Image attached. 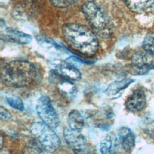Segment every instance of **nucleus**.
I'll return each instance as SVG.
<instances>
[{
    "instance_id": "f257e3e1",
    "label": "nucleus",
    "mask_w": 154,
    "mask_h": 154,
    "mask_svg": "<svg viewBox=\"0 0 154 154\" xmlns=\"http://www.w3.org/2000/svg\"><path fill=\"white\" fill-rule=\"evenodd\" d=\"M62 36L67 45L76 52L86 57L94 55L99 47L97 38L87 26L69 23L62 27Z\"/></svg>"
},
{
    "instance_id": "f03ea898",
    "label": "nucleus",
    "mask_w": 154,
    "mask_h": 154,
    "mask_svg": "<svg viewBox=\"0 0 154 154\" xmlns=\"http://www.w3.org/2000/svg\"><path fill=\"white\" fill-rule=\"evenodd\" d=\"M37 76L36 67L27 61H11L4 64L1 69V81L8 87L19 88L28 86Z\"/></svg>"
},
{
    "instance_id": "7ed1b4c3",
    "label": "nucleus",
    "mask_w": 154,
    "mask_h": 154,
    "mask_svg": "<svg viewBox=\"0 0 154 154\" xmlns=\"http://www.w3.org/2000/svg\"><path fill=\"white\" fill-rule=\"evenodd\" d=\"M82 13L94 33L103 38L113 34V24L105 10L96 2L88 1L82 7Z\"/></svg>"
},
{
    "instance_id": "20e7f679",
    "label": "nucleus",
    "mask_w": 154,
    "mask_h": 154,
    "mask_svg": "<svg viewBox=\"0 0 154 154\" xmlns=\"http://www.w3.org/2000/svg\"><path fill=\"white\" fill-rule=\"evenodd\" d=\"M30 131L37 143L46 152H54L60 148L61 142L59 137L53 128L42 122L32 123Z\"/></svg>"
},
{
    "instance_id": "39448f33",
    "label": "nucleus",
    "mask_w": 154,
    "mask_h": 154,
    "mask_svg": "<svg viewBox=\"0 0 154 154\" xmlns=\"http://www.w3.org/2000/svg\"><path fill=\"white\" fill-rule=\"evenodd\" d=\"M36 111L42 122L46 125L53 129L59 126L60 122L59 116L49 97L42 96L38 99L36 105Z\"/></svg>"
},
{
    "instance_id": "423d86ee",
    "label": "nucleus",
    "mask_w": 154,
    "mask_h": 154,
    "mask_svg": "<svg viewBox=\"0 0 154 154\" xmlns=\"http://www.w3.org/2000/svg\"><path fill=\"white\" fill-rule=\"evenodd\" d=\"M63 134L66 144L75 154H90L88 143L79 132L65 128Z\"/></svg>"
},
{
    "instance_id": "0eeeda50",
    "label": "nucleus",
    "mask_w": 154,
    "mask_h": 154,
    "mask_svg": "<svg viewBox=\"0 0 154 154\" xmlns=\"http://www.w3.org/2000/svg\"><path fill=\"white\" fill-rule=\"evenodd\" d=\"M125 106L128 110L132 112L142 111L146 105V97L141 89H135L128 96L125 101Z\"/></svg>"
},
{
    "instance_id": "6e6552de",
    "label": "nucleus",
    "mask_w": 154,
    "mask_h": 154,
    "mask_svg": "<svg viewBox=\"0 0 154 154\" xmlns=\"http://www.w3.org/2000/svg\"><path fill=\"white\" fill-rule=\"evenodd\" d=\"M56 73L63 78L72 81H79L81 74L78 68L69 64L67 62H58L55 66Z\"/></svg>"
},
{
    "instance_id": "1a4fd4ad",
    "label": "nucleus",
    "mask_w": 154,
    "mask_h": 154,
    "mask_svg": "<svg viewBox=\"0 0 154 154\" xmlns=\"http://www.w3.org/2000/svg\"><path fill=\"white\" fill-rule=\"evenodd\" d=\"M117 138L122 147L126 152H131L134 148L135 135L129 128H120L117 132Z\"/></svg>"
},
{
    "instance_id": "9d476101",
    "label": "nucleus",
    "mask_w": 154,
    "mask_h": 154,
    "mask_svg": "<svg viewBox=\"0 0 154 154\" xmlns=\"http://www.w3.org/2000/svg\"><path fill=\"white\" fill-rule=\"evenodd\" d=\"M134 80L132 79H123L120 81H114L110 84L105 90V94L112 99L117 98L125 90Z\"/></svg>"
},
{
    "instance_id": "9b49d317",
    "label": "nucleus",
    "mask_w": 154,
    "mask_h": 154,
    "mask_svg": "<svg viewBox=\"0 0 154 154\" xmlns=\"http://www.w3.org/2000/svg\"><path fill=\"white\" fill-rule=\"evenodd\" d=\"M128 7L137 12H149L154 10V0H123Z\"/></svg>"
},
{
    "instance_id": "f8f14e48",
    "label": "nucleus",
    "mask_w": 154,
    "mask_h": 154,
    "mask_svg": "<svg viewBox=\"0 0 154 154\" xmlns=\"http://www.w3.org/2000/svg\"><path fill=\"white\" fill-rule=\"evenodd\" d=\"M67 123L69 129L76 132H80L84 126V117L76 109H73L69 113Z\"/></svg>"
},
{
    "instance_id": "ddd939ff",
    "label": "nucleus",
    "mask_w": 154,
    "mask_h": 154,
    "mask_svg": "<svg viewBox=\"0 0 154 154\" xmlns=\"http://www.w3.org/2000/svg\"><path fill=\"white\" fill-rule=\"evenodd\" d=\"M5 34L8 39L17 43L27 44L32 40L31 35L16 29L7 28L5 29Z\"/></svg>"
},
{
    "instance_id": "4468645a",
    "label": "nucleus",
    "mask_w": 154,
    "mask_h": 154,
    "mask_svg": "<svg viewBox=\"0 0 154 154\" xmlns=\"http://www.w3.org/2000/svg\"><path fill=\"white\" fill-rule=\"evenodd\" d=\"M149 55H151L146 52L135 53L131 58L132 66L138 70H144L146 68H149L152 64V60Z\"/></svg>"
},
{
    "instance_id": "2eb2a0df",
    "label": "nucleus",
    "mask_w": 154,
    "mask_h": 154,
    "mask_svg": "<svg viewBox=\"0 0 154 154\" xmlns=\"http://www.w3.org/2000/svg\"><path fill=\"white\" fill-rule=\"evenodd\" d=\"M59 92L67 98L74 97L77 93V88L73 81L63 78L57 84Z\"/></svg>"
},
{
    "instance_id": "dca6fc26",
    "label": "nucleus",
    "mask_w": 154,
    "mask_h": 154,
    "mask_svg": "<svg viewBox=\"0 0 154 154\" xmlns=\"http://www.w3.org/2000/svg\"><path fill=\"white\" fill-rule=\"evenodd\" d=\"M114 143L111 137H106L100 141L96 146L97 154H111L114 150Z\"/></svg>"
},
{
    "instance_id": "f3484780",
    "label": "nucleus",
    "mask_w": 154,
    "mask_h": 154,
    "mask_svg": "<svg viewBox=\"0 0 154 154\" xmlns=\"http://www.w3.org/2000/svg\"><path fill=\"white\" fill-rule=\"evenodd\" d=\"M36 40L40 46H42L43 48L49 49H54L57 51L62 50L61 47L59 45H58L52 39L46 36H45L43 35H37L36 37Z\"/></svg>"
},
{
    "instance_id": "a211bd4d",
    "label": "nucleus",
    "mask_w": 154,
    "mask_h": 154,
    "mask_svg": "<svg viewBox=\"0 0 154 154\" xmlns=\"http://www.w3.org/2000/svg\"><path fill=\"white\" fill-rule=\"evenodd\" d=\"M142 47L150 55L154 54V32L148 33L144 38Z\"/></svg>"
},
{
    "instance_id": "6ab92c4d",
    "label": "nucleus",
    "mask_w": 154,
    "mask_h": 154,
    "mask_svg": "<svg viewBox=\"0 0 154 154\" xmlns=\"http://www.w3.org/2000/svg\"><path fill=\"white\" fill-rule=\"evenodd\" d=\"M46 152L37 142H31L25 146L22 154H46Z\"/></svg>"
},
{
    "instance_id": "aec40b11",
    "label": "nucleus",
    "mask_w": 154,
    "mask_h": 154,
    "mask_svg": "<svg viewBox=\"0 0 154 154\" xmlns=\"http://www.w3.org/2000/svg\"><path fill=\"white\" fill-rule=\"evenodd\" d=\"M5 99H6L7 103L13 108L16 109L19 111H23L24 110V108H25L24 103L20 98L15 97V96H7L5 97Z\"/></svg>"
},
{
    "instance_id": "412c9836",
    "label": "nucleus",
    "mask_w": 154,
    "mask_h": 154,
    "mask_svg": "<svg viewBox=\"0 0 154 154\" xmlns=\"http://www.w3.org/2000/svg\"><path fill=\"white\" fill-rule=\"evenodd\" d=\"M78 0H50L51 4L58 8H64L68 7Z\"/></svg>"
},
{
    "instance_id": "4be33fe9",
    "label": "nucleus",
    "mask_w": 154,
    "mask_h": 154,
    "mask_svg": "<svg viewBox=\"0 0 154 154\" xmlns=\"http://www.w3.org/2000/svg\"><path fill=\"white\" fill-rule=\"evenodd\" d=\"M144 130L149 135L154 138V121L146 122L144 125Z\"/></svg>"
},
{
    "instance_id": "5701e85b",
    "label": "nucleus",
    "mask_w": 154,
    "mask_h": 154,
    "mask_svg": "<svg viewBox=\"0 0 154 154\" xmlns=\"http://www.w3.org/2000/svg\"><path fill=\"white\" fill-rule=\"evenodd\" d=\"M66 62H67L69 64H70L78 69L79 67L81 66V63H82V61L79 58L75 57H72V56L67 58L66 60Z\"/></svg>"
},
{
    "instance_id": "b1692460",
    "label": "nucleus",
    "mask_w": 154,
    "mask_h": 154,
    "mask_svg": "<svg viewBox=\"0 0 154 154\" xmlns=\"http://www.w3.org/2000/svg\"><path fill=\"white\" fill-rule=\"evenodd\" d=\"M0 116L1 119L2 120H9L11 119L12 116L11 114L5 108H4L2 106H1L0 107Z\"/></svg>"
},
{
    "instance_id": "393cba45",
    "label": "nucleus",
    "mask_w": 154,
    "mask_h": 154,
    "mask_svg": "<svg viewBox=\"0 0 154 154\" xmlns=\"http://www.w3.org/2000/svg\"><path fill=\"white\" fill-rule=\"evenodd\" d=\"M2 141H3V139H2V136L1 135V149H2V145H3V143H2Z\"/></svg>"
}]
</instances>
